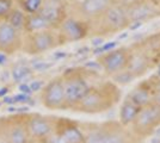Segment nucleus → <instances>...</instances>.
I'll list each match as a JSON object with an SVG mask.
<instances>
[{"instance_id":"obj_29","label":"nucleus","mask_w":160,"mask_h":143,"mask_svg":"<svg viewBox=\"0 0 160 143\" xmlns=\"http://www.w3.org/2000/svg\"><path fill=\"white\" fill-rule=\"evenodd\" d=\"M87 67H97V68H100V66L98 63H94V62H90V63H87L86 64Z\"/></svg>"},{"instance_id":"obj_9","label":"nucleus","mask_w":160,"mask_h":143,"mask_svg":"<svg viewBox=\"0 0 160 143\" xmlns=\"http://www.w3.org/2000/svg\"><path fill=\"white\" fill-rule=\"evenodd\" d=\"M41 17L54 27L55 25H60L63 18V2L61 0H43L40 11L37 12Z\"/></svg>"},{"instance_id":"obj_30","label":"nucleus","mask_w":160,"mask_h":143,"mask_svg":"<svg viewBox=\"0 0 160 143\" xmlns=\"http://www.w3.org/2000/svg\"><path fill=\"white\" fill-rule=\"evenodd\" d=\"M155 102H157V105L160 106V91L158 92V94L155 95Z\"/></svg>"},{"instance_id":"obj_11","label":"nucleus","mask_w":160,"mask_h":143,"mask_svg":"<svg viewBox=\"0 0 160 143\" xmlns=\"http://www.w3.org/2000/svg\"><path fill=\"white\" fill-rule=\"evenodd\" d=\"M60 35L59 38L61 41H78L84 37L85 30L81 23L73 18H65L60 23Z\"/></svg>"},{"instance_id":"obj_14","label":"nucleus","mask_w":160,"mask_h":143,"mask_svg":"<svg viewBox=\"0 0 160 143\" xmlns=\"http://www.w3.org/2000/svg\"><path fill=\"white\" fill-rule=\"evenodd\" d=\"M109 5V0H82L80 10L84 14L94 16L103 12Z\"/></svg>"},{"instance_id":"obj_34","label":"nucleus","mask_w":160,"mask_h":143,"mask_svg":"<svg viewBox=\"0 0 160 143\" xmlns=\"http://www.w3.org/2000/svg\"><path fill=\"white\" fill-rule=\"evenodd\" d=\"M158 75H159V76H160V66H159V67H158Z\"/></svg>"},{"instance_id":"obj_7","label":"nucleus","mask_w":160,"mask_h":143,"mask_svg":"<svg viewBox=\"0 0 160 143\" xmlns=\"http://www.w3.org/2000/svg\"><path fill=\"white\" fill-rule=\"evenodd\" d=\"M108 104L105 102V97L102 92L97 89H91L86 93V95L80 100L78 104H75L72 109L75 111H81V112H88V113H94L105 110Z\"/></svg>"},{"instance_id":"obj_16","label":"nucleus","mask_w":160,"mask_h":143,"mask_svg":"<svg viewBox=\"0 0 160 143\" xmlns=\"http://www.w3.org/2000/svg\"><path fill=\"white\" fill-rule=\"evenodd\" d=\"M139 111H140V107H139V106H136V105L133 104L132 102H126L122 105L121 111H120L121 123L124 124V125H127L129 123H133L134 121H135L136 116H138Z\"/></svg>"},{"instance_id":"obj_19","label":"nucleus","mask_w":160,"mask_h":143,"mask_svg":"<svg viewBox=\"0 0 160 143\" xmlns=\"http://www.w3.org/2000/svg\"><path fill=\"white\" fill-rule=\"evenodd\" d=\"M152 13H153V10H152L151 6H148V5H139V6L133 7L129 11V17L134 21H140L142 18H146V17L151 16Z\"/></svg>"},{"instance_id":"obj_21","label":"nucleus","mask_w":160,"mask_h":143,"mask_svg":"<svg viewBox=\"0 0 160 143\" xmlns=\"http://www.w3.org/2000/svg\"><path fill=\"white\" fill-rule=\"evenodd\" d=\"M105 143H128L127 135L121 130H107Z\"/></svg>"},{"instance_id":"obj_28","label":"nucleus","mask_w":160,"mask_h":143,"mask_svg":"<svg viewBox=\"0 0 160 143\" xmlns=\"http://www.w3.org/2000/svg\"><path fill=\"white\" fill-rule=\"evenodd\" d=\"M142 24H141V21H136V23H134V25L130 26V30H135V29H138V27H140Z\"/></svg>"},{"instance_id":"obj_26","label":"nucleus","mask_w":160,"mask_h":143,"mask_svg":"<svg viewBox=\"0 0 160 143\" xmlns=\"http://www.w3.org/2000/svg\"><path fill=\"white\" fill-rule=\"evenodd\" d=\"M115 47H116V42H110V43H107V44H104L100 49L96 50V54H98L99 51H108V50H111V49H113Z\"/></svg>"},{"instance_id":"obj_12","label":"nucleus","mask_w":160,"mask_h":143,"mask_svg":"<svg viewBox=\"0 0 160 143\" xmlns=\"http://www.w3.org/2000/svg\"><path fill=\"white\" fill-rule=\"evenodd\" d=\"M103 66L110 73L118 72L126 66V55L122 51H113L111 54H108L103 59Z\"/></svg>"},{"instance_id":"obj_3","label":"nucleus","mask_w":160,"mask_h":143,"mask_svg":"<svg viewBox=\"0 0 160 143\" xmlns=\"http://www.w3.org/2000/svg\"><path fill=\"white\" fill-rule=\"evenodd\" d=\"M55 119L56 118L43 116L41 113H27V129L30 141L32 143H46L53 135Z\"/></svg>"},{"instance_id":"obj_13","label":"nucleus","mask_w":160,"mask_h":143,"mask_svg":"<svg viewBox=\"0 0 160 143\" xmlns=\"http://www.w3.org/2000/svg\"><path fill=\"white\" fill-rule=\"evenodd\" d=\"M50 29H52V25H50L43 17H41L38 13L28 14L27 24H25V29H24V34L37 32V31L50 30Z\"/></svg>"},{"instance_id":"obj_6","label":"nucleus","mask_w":160,"mask_h":143,"mask_svg":"<svg viewBox=\"0 0 160 143\" xmlns=\"http://www.w3.org/2000/svg\"><path fill=\"white\" fill-rule=\"evenodd\" d=\"M63 88H65V99H66L67 109H72L75 104L86 95L90 91V86L87 82L79 75H68L66 74L62 78Z\"/></svg>"},{"instance_id":"obj_22","label":"nucleus","mask_w":160,"mask_h":143,"mask_svg":"<svg viewBox=\"0 0 160 143\" xmlns=\"http://www.w3.org/2000/svg\"><path fill=\"white\" fill-rule=\"evenodd\" d=\"M14 0H0V21H4L13 10Z\"/></svg>"},{"instance_id":"obj_27","label":"nucleus","mask_w":160,"mask_h":143,"mask_svg":"<svg viewBox=\"0 0 160 143\" xmlns=\"http://www.w3.org/2000/svg\"><path fill=\"white\" fill-rule=\"evenodd\" d=\"M92 44L93 45H100V44H103V38H94V40H92Z\"/></svg>"},{"instance_id":"obj_1","label":"nucleus","mask_w":160,"mask_h":143,"mask_svg":"<svg viewBox=\"0 0 160 143\" xmlns=\"http://www.w3.org/2000/svg\"><path fill=\"white\" fill-rule=\"evenodd\" d=\"M60 43L59 35L50 30H43L37 32H29L23 36L22 53L28 55H37L52 50Z\"/></svg>"},{"instance_id":"obj_35","label":"nucleus","mask_w":160,"mask_h":143,"mask_svg":"<svg viewBox=\"0 0 160 143\" xmlns=\"http://www.w3.org/2000/svg\"><path fill=\"white\" fill-rule=\"evenodd\" d=\"M62 2H66V1H72V0H61Z\"/></svg>"},{"instance_id":"obj_10","label":"nucleus","mask_w":160,"mask_h":143,"mask_svg":"<svg viewBox=\"0 0 160 143\" xmlns=\"http://www.w3.org/2000/svg\"><path fill=\"white\" fill-rule=\"evenodd\" d=\"M134 122L136 130L152 129L160 122V106L149 105L145 109L140 110Z\"/></svg>"},{"instance_id":"obj_25","label":"nucleus","mask_w":160,"mask_h":143,"mask_svg":"<svg viewBox=\"0 0 160 143\" xmlns=\"http://www.w3.org/2000/svg\"><path fill=\"white\" fill-rule=\"evenodd\" d=\"M134 79V75L130 73V72H123V73H120L117 76H115V80L120 83H128L130 82Z\"/></svg>"},{"instance_id":"obj_4","label":"nucleus","mask_w":160,"mask_h":143,"mask_svg":"<svg viewBox=\"0 0 160 143\" xmlns=\"http://www.w3.org/2000/svg\"><path fill=\"white\" fill-rule=\"evenodd\" d=\"M41 102L49 110L67 109L62 78H54L41 89Z\"/></svg>"},{"instance_id":"obj_20","label":"nucleus","mask_w":160,"mask_h":143,"mask_svg":"<svg viewBox=\"0 0 160 143\" xmlns=\"http://www.w3.org/2000/svg\"><path fill=\"white\" fill-rule=\"evenodd\" d=\"M133 104H135L136 106H143L147 105L149 102V94L146 89H135L133 93L130 94V100Z\"/></svg>"},{"instance_id":"obj_24","label":"nucleus","mask_w":160,"mask_h":143,"mask_svg":"<svg viewBox=\"0 0 160 143\" xmlns=\"http://www.w3.org/2000/svg\"><path fill=\"white\" fill-rule=\"evenodd\" d=\"M145 66H146V63L145 62H142L138 57V59H135L133 62H132V66H130V73L134 75V73H138V72H142L143 69H145Z\"/></svg>"},{"instance_id":"obj_5","label":"nucleus","mask_w":160,"mask_h":143,"mask_svg":"<svg viewBox=\"0 0 160 143\" xmlns=\"http://www.w3.org/2000/svg\"><path fill=\"white\" fill-rule=\"evenodd\" d=\"M24 34L6 21H0V54L11 56L22 51Z\"/></svg>"},{"instance_id":"obj_23","label":"nucleus","mask_w":160,"mask_h":143,"mask_svg":"<svg viewBox=\"0 0 160 143\" xmlns=\"http://www.w3.org/2000/svg\"><path fill=\"white\" fill-rule=\"evenodd\" d=\"M31 74L30 69L25 67V66H17L16 68L12 70V76H13L14 81L22 82L24 81L27 78H29V75Z\"/></svg>"},{"instance_id":"obj_17","label":"nucleus","mask_w":160,"mask_h":143,"mask_svg":"<svg viewBox=\"0 0 160 143\" xmlns=\"http://www.w3.org/2000/svg\"><path fill=\"white\" fill-rule=\"evenodd\" d=\"M107 19L111 26L121 27L124 25V23L127 21V14L121 7H111L108 11Z\"/></svg>"},{"instance_id":"obj_8","label":"nucleus","mask_w":160,"mask_h":143,"mask_svg":"<svg viewBox=\"0 0 160 143\" xmlns=\"http://www.w3.org/2000/svg\"><path fill=\"white\" fill-rule=\"evenodd\" d=\"M54 132L62 138L65 143H84V132L78 125L65 121V118L55 119Z\"/></svg>"},{"instance_id":"obj_15","label":"nucleus","mask_w":160,"mask_h":143,"mask_svg":"<svg viewBox=\"0 0 160 143\" xmlns=\"http://www.w3.org/2000/svg\"><path fill=\"white\" fill-rule=\"evenodd\" d=\"M27 13H24L22 10L14 6L13 10L10 12V14L7 16V18L4 21L8 23L12 27L19 30L24 34V29H25V24H27Z\"/></svg>"},{"instance_id":"obj_2","label":"nucleus","mask_w":160,"mask_h":143,"mask_svg":"<svg viewBox=\"0 0 160 143\" xmlns=\"http://www.w3.org/2000/svg\"><path fill=\"white\" fill-rule=\"evenodd\" d=\"M0 125L8 143H31L27 129V112L0 117Z\"/></svg>"},{"instance_id":"obj_33","label":"nucleus","mask_w":160,"mask_h":143,"mask_svg":"<svg viewBox=\"0 0 160 143\" xmlns=\"http://www.w3.org/2000/svg\"><path fill=\"white\" fill-rule=\"evenodd\" d=\"M127 36H128V34H123V35H121V36L118 37V38H120V40H122V38H126Z\"/></svg>"},{"instance_id":"obj_32","label":"nucleus","mask_w":160,"mask_h":143,"mask_svg":"<svg viewBox=\"0 0 160 143\" xmlns=\"http://www.w3.org/2000/svg\"><path fill=\"white\" fill-rule=\"evenodd\" d=\"M155 135L158 137H160V128H157V129H155Z\"/></svg>"},{"instance_id":"obj_37","label":"nucleus","mask_w":160,"mask_h":143,"mask_svg":"<svg viewBox=\"0 0 160 143\" xmlns=\"http://www.w3.org/2000/svg\"><path fill=\"white\" fill-rule=\"evenodd\" d=\"M0 104H1V102H0Z\"/></svg>"},{"instance_id":"obj_31","label":"nucleus","mask_w":160,"mask_h":143,"mask_svg":"<svg viewBox=\"0 0 160 143\" xmlns=\"http://www.w3.org/2000/svg\"><path fill=\"white\" fill-rule=\"evenodd\" d=\"M152 143H160V137H155L152 140Z\"/></svg>"},{"instance_id":"obj_36","label":"nucleus","mask_w":160,"mask_h":143,"mask_svg":"<svg viewBox=\"0 0 160 143\" xmlns=\"http://www.w3.org/2000/svg\"><path fill=\"white\" fill-rule=\"evenodd\" d=\"M159 91H160V85H159Z\"/></svg>"},{"instance_id":"obj_18","label":"nucleus","mask_w":160,"mask_h":143,"mask_svg":"<svg viewBox=\"0 0 160 143\" xmlns=\"http://www.w3.org/2000/svg\"><path fill=\"white\" fill-rule=\"evenodd\" d=\"M43 0H14V6L27 14H35L40 11Z\"/></svg>"}]
</instances>
